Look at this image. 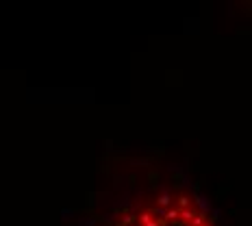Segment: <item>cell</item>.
Wrapping results in <instances>:
<instances>
[{"label":"cell","instance_id":"cell-1","mask_svg":"<svg viewBox=\"0 0 252 226\" xmlns=\"http://www.w3.org/2000/svg\"><path fill=\"white\" fill-rule=\"evenodd\" d=\"M100 226H218L207 207L187 192H163L120 211Z\"/></svg>","mask_w":252,"mask_h":226}]
</instances>
